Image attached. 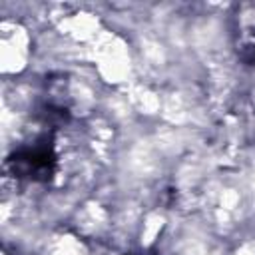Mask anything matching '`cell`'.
Here are the masks:
<instances>
[{
    "label": "cell",
    "mask_w": 255,
    "mask_h": 255,
    "mask_svg": "<svg viewBox=\"0 0 255 255\" xmlns=\"http://www.w3.org/2000/svg\"><path fill=\"white\" fill-rule=\"evenodd\" d=\"M253 54H255V48H253Z\"/></svg>",
    "instance_id": "cell-2"
},
{
    "label": "cell",
    "mask_w": 255,
    "mask_h": 255,
    "mask_svg": "<svg viewBox=\"0 0 255 255\" xmlns=\"http://www.w3.org/2000/svg\"><path fill=\"white\" fill-rule=\"evenodd\" d=\"M8 165L12 167L14 175H18V177L46 179V177H50L52 167H54V153L46 141L34 143L32 147L18 149L8 159Z\"/></svg>",
    "instance_id": "cell-1"
}]
</instances>
